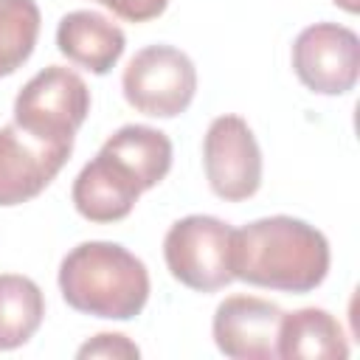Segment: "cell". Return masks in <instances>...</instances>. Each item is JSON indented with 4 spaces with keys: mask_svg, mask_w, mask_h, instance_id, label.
I'll use <instances>...</instances> for the list:
<instances>
[{
    "mask_svg": "<svg viewBox=\"0 0 360 360\" xmlns=\"http://www.w3.org/2000/svg\"><path fill=\"white\" fill-rule=\"evenodd\" d=\"M231 270L253 287L312 292L329 273V242L304 219L264 217L233 231Z\"/></svg>",
    "mask_w": 360,
    "mask_h": 360,
    "instance_id": "1",
    "label": "cell"
},
{
    "mask_svg": "<svg viewBox=\"0 0 360 360\" xmlns=\"http://www.w3.org/2000/svg\"><path fill=\"white\" fill-rule=\"evenodd\" d=\"M59 290L76 312L129 321L146 307L149 273L118 242H82L59 264Z\"/></svg>",
    "mask_w": 360,
    "mask_h": 360,
    "instance_id": "2",
    "label": "cell"
},
{
    "mask_svg": "<svg viewBox=\"0 0 360 360\" xmlns=\"http://www.w3.org/2000/svg\"><path fill=\"white\" fill-rule=\"evenodd\" d=\"M90 112L84 79L62 65H48L14 98V124L48 143H73L76 129Z\"/></svg>",
    "mask_w": 360,
    "mask_h": 360,
    "instance_id": "3",
    "label": "cell"
},
{
    "mask_svg": "<svg viewBox=\"0 0 360 360\" xmlns=\"http://www.w3.org/2000/svg\"><path fill=\"white\" fill-rule=\"evenodd\" d=\"M233 228L208 214L177 219L163 239V259L180 284L197 292H214L233 281L231 270Z\"/></svg>",
    "mask_w": 360,
    "mask_h": 360,
    "instance_id": "4",
    "label": "cell"
},
{
    "mask_svg": "<svg viewBox=\"0 0 360 360\" xmlns=\"http://www.w3.org/2000/svg\"><path fill=\"white\" fill-rule=\"evenodd\" d=\"M124 98L143 115L174 118L188 110L197 93V68L174 45L141 48L121 76Z\"/></svg>",
    "mask_w": 360,
    "mask_h": 360,
    "instance_id": "5",
    "label": "cell"
},
{
    "mask_svg": "<svg viewBox=\"0 0 360 360\" xmlns=\"http://www.w3.org/2000/svg\"><path fill=\"white\" fill-rule=\"evenodd\" d=\"M208 186L228 202L253 197L262 186V149L242 115H219L202 138Z\"/></svg>",
    "mask_w": 360,
    "mask_h": 360,
    "instance_id": "6",
    "label": "cell"
},
{
    "mask_svg": "<svg viewBox=\"0 0 360 360\" xmlns=\"http://www.w3.org/2000/svg\"><path fill=\"white\" fill-rule=\"evenodd\" d=\"M292 70L312 93H349L360 73L357 34L338 22H315L304 28L292 42Z\"/></svg>",
    "mask_w": 360,
    "mask_h": 360,
    "instance_id": "7",
    "label": "cell"
},
{
    "mask_svg": "<svg viewBox=\"0 0 360 360\" xmlns=\"http://www.w3.org/2000/svg\"><path fill=\"white\" fill-rule=\"evenodd\" d=\"M73 143H48L17 124L0 127V205H22L62 172Z\"/></svg>",
    "mask_w": 360,
    "mask_h": 360,
    "instance_id": "8",
    "label": "cell"
},
{
    "mask_svg": "<svg viewBox=\"0 0 360 360\" xmlns=\"http://www.w3.org/2000/svg\"><path fill=\"white\" fill-rule=\"evenodd\" d=\"M281 315L284 309L267 298L231 295L214 312V343L233 360H276Z\"/></svg>",
    "mask_w": 360,
    "mask_h": 360,
    "instance_id": "9",
    "label": "cell"
},
{
    "mask_svg": "<svg viewBox=\"0 0 360 360\" xmlns=\"http://www.w3.org/2000/svg\"><path fill=\"white\" fill-rule=\"evenodd\" d=\"M141 194L143 188L135 180V174L104 149H98V155L76 174L70 191L76 211L98 225L129 217Z\"/></svg>",
    "mask_w": 360,
    "mask_h": 360,
    "instance_id": "10",
    "label": "cell"
},
{
    "mask_svg": "<svg viewBox=\"0 0 360 360\" xmlns=\"http://www.w3.org/2000/svg\"><path fill=\"white\" fill-rule=\"evenodd\" d=\"M56 48L73 65H82L90 73L104 76L121 59V53L127 48V37L104 14L79 8V11H70V14H65L59 20Z\"/></svg>",
    "mask_w": 360,
    "mask_h": 360,
    "instance_id": "11",
    "label": "cell"
},
{
    "mask_svg": "<svg viewBox=\"0 0 360 360\" xmlns=\"http://www.w3.org/2000/svg\"><path fill=\"white\" fill-rule=\"evenodd\" d=\"M276 352L284 360H346L349 340L332 312L304 307L281 315Z\"/></svg>",
    "mask_w": 360,
    "mask_h": 360,
    "instance_id": "12",
    "label": "cell"
},
{
    "mask_svg": "<svg viewBox=\"0 0 360 360\" xmlns=\"http://www.w3.org/2000/svg\"><path fill=\"white\" fill-rule=\"evenodd\" d=\"M118 163H124L141 188H155L172 169V141L166 132L146 124H127L110 135L101 146Z\"/></svg>",
    "mask_w": 360,
    "mask_h": 360,
    "instance_id": "13",
    "label": "cell"
},
{
    "mask_svg": "<svg viewBox=\"0 0 360 360\" xmlns=\"http://www.w3.org/2000/svg\"><path fill=\"white\" fill-rule=\"evenodd\" d=\"M45 318V295L28 276L0 273V352L34 338Z\"/></svg>",
    "mask_w": 360,
    "mask_h": 360,
    "instance_id": "14",
    "label": "cell"
},
{
    "mask_svg": "<svg viewBox=\"0 0 360 360\" xmlns=\"http://www.w3.org/2000/svg\"><path fill=\"white\" fill-rule=\"evenodd\" d=\"M39 37V6L34 0H0V76H11Z\"/></svg>",
    "mask_w": 360,
    "mask_h": 360,
    "instance_id": "15",
    "label": "cell"
},
{
    "mask_svg": "<svg viewBox=\"0 0 360 360\" xmlns=\"http://www.w3.org/2000/svg\"><path fill=\"white\" fill-rule=\"evenodd\" d=\"M79 357H138L141 349L127 338V335H115V332H101L93 340H87L79 352Z\"/></svg>",
    "mask_w": 360,
    "mask_h": 360,
    "instance_id": "16",
    "label": "cell"
},
{
    "mask_svg": "<svg viewBox=\"0 0 360 360\" xmlns=\"http://www.w3.org/2000/svg\"><path fill=\"white\" fill-rule=\"evenodd\" d=\"M127 22H146L166 11L169 0H96Z\"/></svg>",
    "mask_w": 360,
    "mask_h": 360,
    "instance_id": "17",
    "label": "cell"
},
{
    "mask_svg": "<svg viewBox=\"0 0 360 360\" xmlns=\"http://www.w3.org/2000/svg\"><path fill=\"white\" fill-rule=\"evenodd\" d=\"M332 3L340 6V8H346V11H352V14L360 8V0H332Z\"/></svg>",
    "mask_w": 360,
    "mask_h": 360,
    "instance_id": "18",
    "label": "cell"
}]
</instances>
